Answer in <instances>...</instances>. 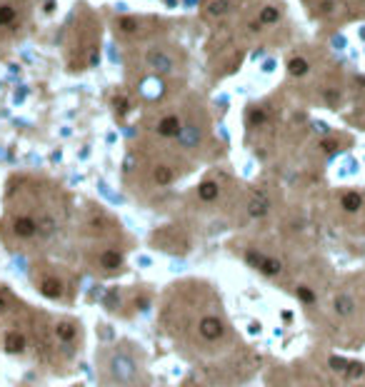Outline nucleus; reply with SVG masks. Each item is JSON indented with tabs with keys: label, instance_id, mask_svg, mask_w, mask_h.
<instances>
[{
	"label": "nucleus",
	"instance_id": "nucleus-6",
	"mask_svg": "<svg viewBox=\"0 0 365 387\" xmlns=\"http://www.w3.org/2000/svg\"><path fill=\"white\" fill-rule=\"evenodd\" d=\"M3 347H5V352H10V355H20V352L25 350V335H23V332H8L5 340H3Z\"/></svg>",
	"mask_w": 365,
	"mask_h": 387
},
{
	"label": "nucleus",
	"instance_id": "nucleus-15",
	"mask_svg": "<svg viewBox=\"0 0 365 387\" xmlns=\"http://www.w3.org/2000/svg\"><path fill=\"white\" fill-rule=\"evenodd\" d=\"M308 60L305 57H293L290 62H288V73L290 75H295V78H300V75H305L308 73Z\"/></svg>",
	"mask_w": 365,
	"mask_h": 387
},
{
	"label": "nucleus",
	"instance_id": "nucleus-21",
	"mask_svg": "<svg viewBox=\"0 0 365 387\" xmlns=\"http://www.w3.org/2000/svg\"><path fill=\"white\" fill-rule=\"evenodd\" d=\"M178 138H182V143H185V145L190 148V145L195 143V138H198V133H195V127L190 125V127H188V130H185V133H182V130H180V135H178Z\"/></svg>",
	"mask_w": 365,
	"mask_h": 387
},
{
	"label": "nucleus",
	"instance_id": "nucleus-27",
	"mask_svg": "<svg viewBox=\"0 0 365 387\" xmlns=\"http://www.w3.org/2000/svg\"><path fill=\"white\" fill-rule=\"evenodd\" d=\"M323 150L325 153H335L338 150V143L335 140H323Z\"/></svg>",
	"mask_w": 365,
	"mask_h": 387
},
{
	"label": "nucleus",
	"instance_id": "nucleus-16",
	"mask_svg": "<svg viewBox=\"0 0 365 387\" xmlns=\"http://www.w3.org/2000/svg\"><path fill=\"white\" fill-rule=\"evenodd\" d=\"M363 375H365V365L363 362H355V360L348 362V367H345V377L348 380H360Z\"/></svg>",
	"mask_w": 365,
	"mask_h": 387
},
{
	"label": "nucleus",
	"instance_id": "nucleus-3",
	"mask_svg": "<svg viewBox=\"0 0 365 387\" xmlns=\"http://www.w3.org/2000/svg\"><path fill=\"white\" fill-rule=\"evenodd\" d=\"M180 130H182V125L175 115H168L158 122V135H163V138H178Z\"/></svg>",
	"mask_w": 365,
	"mask_h": 387
},
{
	"label": "nucleus",
	"instance_id": "nucleus-24",
	"mask_svg": "<svg viewBox=\"0 0 365 387\" xmlns=\"http://www.w3.org/2000/svg\"><path fill=\"white\" fill-rule=\"evenodd\" d=\"M120 28H123L125 33H133V30L138 28V20H133V18H123V20H120Z\"/></svg>",
	"mask_w": 365,
	"mask_h": 387
},
{
	"label": "nucleus",
	"instance_id": "nucleus-26",
	"mask_svg": "<svg viewBox=\"0 0 365 387\" xmlns=\"http://www.w3.org/2000/svg\"><path fill=\"white\" fill-rule=\"evenodd\" d=\"M263 120H265L263 110H250V122H263Z\"/></svg>",
	"mask_w": 365,
	"mask_h": 387
},
{
	"label": "nucleus",
	"instance_id": "nucleus-20",
	"mask_svg": "<svg viewBox=\"0 0 365 387\" xmlns=\"http://www.w3.org/2000/svg\"><path fill=\"white\" fill-rule=\"evenodd\" d=\"M298 297L305 302V305H313V302H315V292H313L310 287H305V285H300V287H298Z\"/></svg>",
	"mask_w": 365,
	"mask_h": 387
},
{
	"label": "nucleus",
	"instance_id": "nucleus-25",
	"mask_svg": "<svg viewBox=\"0 0 365 387\" xmlns=\"http://www.w3.org/2000/svg\"><path fill=\"white\" fill-rule=\"evenodd\" d=\"M348 362H350V360H343V357H330V367H333V370H343V372H345Z\"/></svg>",
	"mask_w": 365,
	"mask_h": 387
},
{
	"label": "nucleus",
	"instance_id": "nucleus-22",
	"mask_svg": "<svg viewBox=\"0 0 365 387\" xmlns=\"http://www.w3.org/2000/svg\"><path fill=\"white\" fill-rule=\"evenodd\" d=\"M53 227H55L53 218H43V220L38 222V232H43V235H50V232H53Z\"/></svg>",
	"mask_w": 365,
	"mask_h": 387
},
{
	"label": "nucleus",
	"instance_id": "nucleus-11",
	"mask_svg": "<svg viewBox=\"0 0 365 387\" xmlns=\"http://www.w3.org/2000/svg\"><path fill=\"white\" fill-rule=\"evenodd\" d=\"M120 265H123V255H120L118 250H105L100 255V268L105 270H118Z\"/></svg>",
	"mask_w": 365,
	"mask_h": 387
},
{
	"label": "nucleus",
	"instance_id": "nucleus-9",
	"mask_svg": "<svg viewBox=\"0 0 365 387\" xmlns=\"http://www.w3.org/2000/svg\"><path fill=\"white\" fill-rule=\"evenodd\" d=\"M148 62H150V68H155V70H163V73L173 70V60H170L165 53H158V50L148 53Z\"/></svg>",
	"mask_w": 365,
	"mask_h": 387
},
{
	"label": "nucleus",
	"instance_id": "nucleus-12",
	"mask_svg": "<svg viewBox=\"0 0 365 387\" xmlns=\"http://www.w3.org/2000/svg\"><path fill=\"white\" fill-rule=\"evenodd\" d=\"M218 182H213V180H205V182H200V187H198V198L200 200H205V203H213V200H218Z\"/></svg>",
	"mask_w": 365,
	"mask_h": 387
},
{
	"label": "nucleus",
	"instance_id": "nucleus-17",
	"mask_svg": "<svg viewBox=\"0 0 365 387\" xmlns=\"http://www.w3.org/2000/svg\"><path fill=\"white\" fill-rule=\"evenodd\" d=\"M15 20V8L13 5H0V28H5Z\"/></svg>",
	"mask_w": 365,
	"mask_h": 387
},
{
	"label": "nucleus",
	"instance_id": "nucleus-7",
	"mask_svg": "<svg viewBox=\"0 0 365 387\" xmlns=\"http://www.w3.org/2000/svg\"><path fill=\"white\" fill-rule=\"evenodd\" d=\"M113 370H115V375H118L120 380H123V382H128V380L133 377V372H135V365H133L128 357H115Z\"/></svg>",
	"mask_w": 365,
	"mask_h": 387
},
{
	"label": "nucleus",
	"instance_id": "nucleus-5",
	"mask_svg": "<svg viewBox=\"0 0 365 387\" xmlns=\"http://www.w3.org/2000/svg\"><path fill=\"white\" fill-rule=\"evenodd\" d=\"M38 290H40L45 297L58 300L60 295H63V282H60L58 277H43V280H40V285H38Z\"/></svg>",
	"mask_w": 365,
	"mask_h": 387
},
{
	"label": "nucleus",
	"instance_id": "nucleus-14",
	"mask_svg": "<svg viewBox=\"0 0 365 387\" xmlns=\"http://www.w3.org/2000/svg\"><path fill=\"white\" fill-rule=\"evenodd\" d=\"M335 312H338L340 317L353 315V312H355V302H353V297H350V295H338V297H335Z\"/></svg>",
	"mask_w": 365,
	"mask_h": 387
},
{
	"label": "nucleus",
	"instance_id": "nucleus-4",
	"mask_svg": "<svg viewBox=\"0 0 365 387\" xmlns=\"http://www.w3.org/2000/svg\"><path fill=\"white\" fill-rule=\"evenodd\" d=\"M13 230H15V235L18 237H33V235H38V222L33 220V218H15V222H13Z\"/></svg>",
	"mask_w": 365,
	"mask_h": 387
},
{
	"label": "nucleus",
	"instance_id": "nucleus-10",
	"mask_svg": "<svg viewBox=\"0 0 365 387\" xmlns=\"http://www.w3.org/2000/svg\"><path fill=\"white\" fill-rule=\"evenodd\" d=\"M268 210H270V203H268V198H265V195H255V198L250 200V205H248L250 218H265V215H268Z\"/></svg>",
	"mask_w": 365,
	"mask_h": 387
},
{
	"label": "nucleus",
	"instance_id": "nucleus-19",
	"mask_svg": "<svg viewBox=\"0 0 365 387\" xmlns=\"http://www.w3.org/2000/svg\"><path fill=\"white\" fill-rule=\"evenodd\" d=\"M278 18H280V13H278V8H263L260 10V23H265V25H270V23H278Z\"/></svg>",
	"mask_w": 365,
	"mask_h": 387
},
{
	"label": "nucleus",
	"instance_id": "nucleus-13",
	"mask_svg": "<svg viewBox=\"0 0 365 387\" xmlns=\"http://www.w3.org/2000/svg\"><path fill=\"white\" fill-rule=\"evenodd\" d=\"M340 205H343V210H348V213H358V210L363 208V195H360V192H345L343 200H340Z\"/></svg>",
	"mask_w": 365,
	"mask_h": 387
},
{
	"label": "nucleus",
	"instance_id": "nucleus-1",
	"mask_svg": "<svg viewBox=\"0 0 365 387\" xmlns=\"http://www.w3.org/2000/svg\"><path fill=\"white\" fill-rule=\"evenodd\" d=\"M245 260H248V265H253V268H258L263 275H280V270H283V265H280V260H275V257H268V255H260V252H255V250H250L248 255H245Z\"/></svg>",
	"mask_w": 365,
	"mask_h": 387
},
{
	"label": "nucleus",
	"instance_id": "nucleus-23",
	"mask_svg": "<svg viewBox=\"0 0 365 387\" xmlns=\"http://www.w3.org/2000/svg\"><path fill=\"white\" fill-rule=\"evenodd\" d=\"M225 10H228V3H225V0H215V3L210 5V13H213V15H223Z\"/></svg>",
	"mask_w": 365,
	"mask_h": 387
},
{
	"label": "nucleus",
	"instance_id": "nucleus-18",
	"mask_svg": "<svg viewBox=\"0 0 365 387\" xmlns=\"http://www.w3.org/2000/svg\"><path fill=\"white\" fill-rule=\"evenodd\" d=\"M170 180H173V170L165 167V165H158V167H155V182H158V185H168Z\"/></svg>",
	"mask_w": 365,
	"mask_h": 387
},
{
	"label": "nucleus",
	"instance_id": "nucleus-2",
	"mask_svg": "<svg viewBox=\"0 0 365 387\" xmlns=\"http://www.w3.org/2000/svg\"><path fill=\"white\" fill-rule=\"evenodd\" d=\"M198 332H200V337H203V340H220V337L225 335V325H223V320H220V317L208 315V317H203V320H200Z\"/></svg>",
	"mask_w": 365,
	"mask_h": 387
},
{
	"label": "nucleus",
	"instance_id": "nucleus-8",
	"mask_svg": "<svg viewBox=\"0 0 365 387\" xmlns=\"http://www.w3.org/2000/svg\"><path fill=\"white\" fill-rule=\"evenodd\" d=\"M75 325H73V322L70 320H60L58 322V328H55V337L60 340V342H73L75 340Z\"/></svg>",
	"mask_w": 365,
	"mask_h": 387
}]
</instances>
